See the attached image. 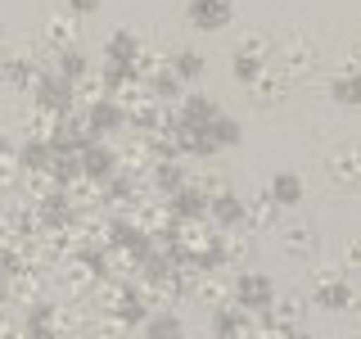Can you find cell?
<instances>
[{
    "instance_id": "obj_1",
    "label": "cell",
    "mask_w": 361,
    "mask_h": 339,
    "mask_svg": "<svg viewBox=\"0 0 361 339\" xmlns=\"http://www.w3.org/2000/svg\"><path fill=\"white\" fill-rule=\"evenodd\" d=\"M271 54H276V68L289 77V82H298V77H307L316 59H321V50H316L312 37H302V32H289L280 45H271Z\"/></svg>"
},
{
    "instance_id": "obj_2",
    "label": "cell",
    "mask_w": 361,
    "mask_h": 339,
    "mask_svg": "<svg viewBox=\"0 0 361 339\" xmlns=\"http://www.w3.org/2000/svg\"><path fill=\"white\" fill-rule=\"evenodd\" d=\"M244 90H248V100H253V105L271 109V105H280V100L289 95V77L280 73L276 64H262V68H257V73L244 82Z\"/></svg>"
},
{
    "instance_id": "obj_3",
    "label": "cell",
    "mask_w": 361,
    "mask_h": 339,
    "mask_svg": "<svg viewBox=\"0 0 361 339\" xmlns=\"http://www.w3.org/2000/svg\"><path fill=\"white\" fill-rule=\"evenodd\" d=\"M231 299L240 303L244 312H257L276 299V285H271V276H262V271H240L235 285H231Z\"/></svg>"
},
{
    "instance_id": "obj_4",
    "label": "cell",
    "mask_w": 361,
    "mask_h": 339,
    "mask_svg": "<svg viewBox=\"0 0 361 339\" xmlns=\"http://www.w3.org/2000/svg\"><path fill=\"white\" fill-rule=\"evenodd\" d=\"M312 303H316V308H325V312H353L357 308V290H353V280H348V276H330V280H316Z\"/></svg>"
},
{
    "instance_id": "obj_5",
    "label": "cell",
    "mask_w": 361,
    "mask_h": 339,
    "mask_svg": "<svg viewBox=\"0 0 361 339\" xmlns=\"http://www.w3.org/2000/svg\"><path fill=\"white\" fill-rule=\"evenodd\" d=\"M253 312H244L240 303H221L212 308V335L217 339H253Z\"/></svg>"
},
{
    "instance_id": "obj_6",
    "label": "cell",
    "mask_w": 361,
    "mask_h": 339,
    "mask_svg": "<svg viewBox=\"0 0 361 339\" xmlns=\"http://www.w3.org/2000/svg\"><path fill=\"white\" fill-rule=\"evenodd\" d=\"M95 303H99V312H127L131 303H135V285L127 276H99L95 280Z\"/></svg>"
},
{
    "instance_id": "obj_7",
    "label": "cell",
    "mask_w": 361,
    "mask_h": 339,
    "mask_svg": "<svg viewBox=\"0 0 361 339\" xmlns=\"http://www.w3.org/2000/svg\"><path fill=\"white\" fill-rule=\"evenodd\" d=\"M325 172L338 186H357L361 181V145H338L334 154H325Z\"/></svg>"
},
{
    "instance_id": "obj_8",
    "label": "cell",
    "mask_w": 361,
    "mask_h": 339,
    "mask_svg": "<svg viewBox=\"0 0 361 339\" xmlns=\"http://www.w3.org/2000/svg\"><path fill=\"white\" fill-rule=\"evenodd\" d=\"M185 18L203 32H217L231 23V0H185Z\"/></svg>"
},
{
    "instance_id": "obj_9",
    "label": "cell",
    "mask_w": 361,
    "mask_h": 339,
    "mask_svg": "<svg viewBox=\"0 0 361 339\" xmlns=\"http://www.w3.org/2000/svg\"><path fill=\"white\" fill-rule=\"evenodd\" d=\"M95 280H99V267L90 263L86 254H68V263H63V285L73 290V299L90 294V290H95Z\"/></svg>"
},
{
    "instance_id": "obj_10",
    "label": "cell",
    "mask_w": 361,
    "mask_h": 339,
    "mask_svg": "<svg viewBox=\"0 0 361 339\" xmlns=\"http://www.w3.org/2000/svg\"><path fill=\"white\" fill-rule=\"evenodd\" d=\"M140 50H145V37H140V32L118 28V32L109 37V45H104V59L118 64V68H131L135 59H140Z\"/></svg>"
},
{
    "instance_id": "obj_11",
    "label": "cell",
    "mask_w": 361,
    "mask_h": 339,
    "mask_svg": "<svg viewBox=\"0 0 361 339\" xmlns=\"http://www.w3.org/2000/svg\"><path fill=\"white\" fill-rule=\"evenodd\" d=\"M63 199L73 203V213H90V208H104V181H90V177H73L63 186Z\"/></svg>"
},
{
    "instance_id": "obj_12",
    "label": "cell",
    "mask_w": 361,
    "mask_h": 339,
    "mask_svg": "<svg viewBox=\"0 0 361 339\" xmlns=\"http://www.w3.org/2000/svg\"><path fill=\"white\" fill-rule=\"evenodd\" d=\"M280 244H285V254H293V258H307L316 249V226L307 218H289L280 226Z\"/></svg>"
},
{
    "instance_id": "obj_13",
    "label": "cell",
    "mask_w": 361,
    "mask_h": 339,
    "mask_svg": "<svg viewBox=\"0 0 361 339\" xmlns=\"http://www.w3.org/2000/svg\"><path fill=\"white\" fill-rule=\"evenodd\" d=\"M77 163H82V177H90V181H109V177H113V167H118V154H113L109 145L90 141L86 150L77 154Z\"/></svg>"
},
{
    "instance_id": "obj_14",
    "label": "cell",
    "mask_w": 361,
    "mask_h": 339,
    "mask_svg": "<svg viewBox=\"0 0 361 339\" xmlns=\"http://www.w3.org/2000/svg\"><path fill=\"white\" fill-rule=\"evenodd\" d=\"M82 118H86V131L95 136H104V131H118L122 122H127V113H122L118 105H113V100H99V105H90V109H82Z\"/></svg>"
},
{
    "instance_id": "obj_15",
    "label": "cell",
    "mask_w": 361,
    "mask_h": 339,
    "mask_svg": "<svg viewBox=\"0 0 361 339\" xmlns=\"http://www.w3.org/2000/svg\"><path fill=\"white\" fill-rule=\"evenodd\" d=\"M59 127H63V113H59V109L37 105V109L23 113V131L37 136V141H54V136H59Z\"/></svg>"
},
{
    "instance_id": "obj_16",
    "label": "cell",
    "mask_w": 361,
    "mask_h": 339,
    "mask_svg": "<svg viewBox=\"0 0 361 339\" xmlns=\"http://www.w3.org/2000/svg\"><path fill=\"white\" fill-rule=\"evenodd\" d=\"M41 32H45V41H50L54 50H73V45H77V18L68 14V9H59V14H45Z\"/></svg>"
},
{
    "instance_id": "obj_17",
    "label": "cell",
    "mask_w": 361,
    "mask_h": 339,
    "mask_svg": "<svg viewBox=\"0 0 361 339\" xmlns=\"http://www.w3.org/2000/svg\"><path fill=\"white\" fill-rule=\"evenodd\" d=\"M203 218H208L217 231H226V226H244V203L226 190V195H217V199H208V208H203Z\"/></svg>"
},
{
    "instance_id": "obj_18",
    "label": "cell",
    "mask_w": 361,
    "mask_h": 339,
    "mask_svg": "<svg viewBox=\"0 0 361 339\" xmlns=\"http://www.w3.org/2000/svg\"><path fill=\"white\" fill-rule=\"evenodd\" d=\"M5 294H9V299H18L23 308H32V303L41 299V271H32V267H18V271H9V280H5Z\"/></svg>"
},
{
    "instance_id": "obj_19",
    "label": "cell",
    "mask_w": 361,
    "mask_h": 339,
    "mask_svg": "<svg viewBox=\"0 0 361 339\" xmlns=\"http://www.w3.org/2000/svg\"><path fill=\"white\" fill-rule=\"evenodd\" d=\"M99 100H109V82H104V73H86L73 82V109H90V105H99Z\"/></svg>"
},
{
    "instance_id": "obj_20",
    "label": "cell",
    "mask_w": 361,
    "mask_h": 339,
    "mask_svg": "<svg viewBox=\"0 0 361 339\" xmlns=\"http://www.w3.org/2000/svg\"><path fill=\"white\" fill-rule=\"evenodd\" d=\"M167 208H172V218L176 222H185V218H203V208H208V199L199 195L195 186H180V190H172V195H167Z\"/></svg>"
},
{
    "instance_id": "obj_21",
    "label": "cell",
    "mask_w": 361,
    "mask_h": 339,
    "mask_svg": "<svg viewBox=\"0 0 361 339\" xmlns=\"http://www.w3.org/2000/svg\"><path fill=\"white\" fill-rule=\"evenodd\" d=\"M145 177H149L163 195H172V190H180L190 181L185 167H180V158H158V163H149V172H145Z\"/></svg>"
},
{
    "instance_id": "obj_22",
    "label": "cell",
    "mask_w": 361,
    "mask_h": 339,
    "mask_svg": "<svg viewBox=\"0 0 361 339\" xmlns=\"http://www.w3.org/2000/svg\"><path fill=\"white\" fill-rule=\"evenodd\" d=\"M267 195L276 199V208H293V203L302 199V177L298 172H276L267 186Z\"/></svg>"
},
{
    "instance_id": "obj_23",
    "label": "cell",
    "mask_w": 361,
    "mask_h": 339,
    "mask_svg": "<svg viewBox=\"0 0 361 339\" xmlns=\"http://www.w3.org/2000/svg\"><path fill=\"white\" fill-rule=\"evenodd\" d=\"M176 118H180V122H190V127H203V122L217 118V105H212L208 95H180Z\"/></svg>"
},
{
    "instance_id": "obj_24",
    "label": "cell",
    "mask_w": 361,
    "mask_h": 339,
    "mask_svg": "<svg viewBox=\"0 0 361 339\" xmlns=\"http://www.w3.org/2000/svg\"><path fill=\"white\" fill-rule=\"evenodd\" d=\"M203 136H208L212 150H226V145H240V122L226 118V113H217L212 122H203Z\"/></svg>"
},
{
    "instance_id": "obj_25",
    "label": "cell",
    "mask_w": 361,
    "mask_h": 339,
    "mask_svg": "<svg viewBox=\"0 0 361 339\" xmlns=\"http://www.w3.org/2000/svg\"><path fill=\"white\" fill-rule=\"evenodd\" d=\"M195 299L208 303V308H221V303H231V285H226L217 271H203L199 285H195Z\"/></svg>"
},
{
    "instance_id": "obj_26",
    "label": "cell",
    "mask_w": 361,
    "mask_h": 339,
    "mask_svg": "<svg viewBox=\"0 0 361 339\" xmlns=\"http://www.w3.org/2000/svg\"><path fill=\"white\" fill-rule=\"evenodd\" d=\"M145 339H185V326H180L167 308L149 312V316H145Z\"/></svg>"
},
{
    "instance_id": "obj_27",
    "label": "cell",
    "mask_w": 361,
    "mask_h": 339,
    "mask_svg": "<svg viewBox=\"0 0 361 339\" xmlns=\"http://www.w3.org/2000/svg\"><path fill=\"white\" fill-rule=\"evenodd\" d=\"M86 68H90V64H86V54L77 50V45H73V50H54V77H63L68 86H73L77 77L86 73Z\"/></svg>"
},
{
    "instance_id": "obj_28",
    "label": "cell",
    "mask_w": 361,
    "mask_h": 339,
    "mask_svg": "<svg viewBox=\"0 0 361 339\" xmlns=\"http://www.w3.org/2000/svg\"><path fill=\"white\" fill-rule=\"evenodd\" d=\"M244 226H248V231H267V226H276V199H271V195H257L244 208Z\"/></svg>"
},
{
    "instance_id": "obj_29",
    "label": "cell",
    "mask_w": 361,
    "mask_h": 339,
    "mask_svg": "<svg viewBox=\"0 0 361 339\" xmlns=\"http://www.w3.org/2000/svg\"><path fill=\"white\" fill-rule=\"evenodd\" d=\"M330 95H334V105L357 109V105H361V82H357L353 73H334V77H330Z\"/></svg>"
},
{
    "instance_id": "obj_30",
    "label": "cell",
    "mask_w": 361,
    "mask_h": 339,
    "mask_svg": "<svg viewBox=\"0 0 361 339\" xmlns=\"http://www.w3.org/2000/svg\"><path fill=\"white\" fill-rule=\"evenodd\" d=\"M14 154H18L23 172H32V167H50V141H37V136H27V141H23Z\"/></svg>"
},
{
    "instance_id": "obj_31",
    "label": "cell",
    "mask_w": 361,
    "mask_h": 339,
    "mask_svg": "<svg viewBox=\"0 0 361 339\" xmlns=\"http://www.w3.org/2000/svg\"><path fill=\"white\" fill-rule=\"evenodd\" d=\"M240 59H253V64H271V37L267 32H248V37L235 45Z\"/></svg>"
},
{
    "instance_id": "obj_32",
    "label": "cell",
    "mask_w": 361,
    "mask_h": 339,
    "mask_svg": "<svg viewBox=\"0 0 361 339\" xmlns=\"http://www.w3.org/2000/svg\"><path fill=\"white\" fill-rule=\"evenodd\" d=\"M167 64H172V73L180 82H190V77L203 73V54L199 50H176V54H167Z\"/></svg>"
},
{
    "instance_id": "obj_33",
    "label": "cell",
    "mask_w": 361,
    "mask_h": 339,
    "mask_svg": "<svg viewBox=\"0 0 361 339\" xmlns=\"http://www.w3.org/2000/svg\"><path fill=\"white\" fill-rule=\"evenodd\" d=\"M18 177H23V163H18V154H14V150H9V154H0V190H9Z\"/></svg>"
},
{
    "instance_id": "obj_34",
    "label": "cell",
    "mask_w": 361,
    "mask_h": 339,
    "mask_svg": "<svg viewBox=\"0 0 361 339\" xmlns=\"http://www.w3.org/2000/svg\"><path fill=\"white\" fill-rule=\"evenodd\" d=\"M289 331L285 326H271V321H257V331H253V339H285Z\"/></svg>"
},
{
    "instance_id": "obj_35",
    "label": "cell",
    "mask_w": 361,
    "mask_h": 339,
    "mask_svg": "<svg viewBox=\"0 0 361 339\" xmlns=\"http://www.w3.org/2000/svg\"><path fill=\"white\" fill-rule=\"evenodd\" d=\"M257 68H262V64H253V59H240V54H235V77H240V86H244L248 77L257 73Z\"/></svg>"
},
{
    "instance_id": "obj_36",
    "label": "cell",
    "mask_w": 361,
    "mask_h": 339,
    "mask_svg": "<svg viewBox=\"0 0 361 339\" xmlns=\"http://www.w3.org/2000/svg\"><path fill=\"white\" fill-rule=\"evenodd\" d=\"M95 9H99V0H68V14H95Z\"/></svg>"
},
{
    "instance_id": "obj_37",
    "label": "cell",
    "mask_w": 361,
    "mask_h": 339,
    "mask_svg": "<svg viewBox=\"0 0 361 339\" xmlns=\"http://www.w3.org/2000/svg\"><path fill=\"white\" fill-rule=\"evenodd\" d=\"M0 339H27V335H23V326H14V321L0 316Z\"/></svg>"
},
{
    "instance_id": "obj_38",
    "label": "cell",
    "mask_w": 361,
    "mask_h": 339,
    "mask_svg": "<svg viewBox=\"0 0 361 339\" xmlns=\"http://www.w3.org/2000/svg\"><path fill=\"white\" fill-rule=\"evenodd\" d=\"M357 263H361V244L348 240V249H343V267H357Z\"/></svg>"
},
{
    "instance_id": "obj_39",
    "label": "cell",
    "mask_w": 361,
    "mask_h": 339,
    "mask_svg": "<svg viewBox=\"0 0 361 339\" xmlns=\"http://www.w3.org/2000/svg\"><path fill=\"white\" fill-rule=\"evenodd\" d=\"M285 339H312V335H307V331H302V326H298V331H289Z\"/></svg>"
},
{
    "instance_id": "obj_40",
    "label": "cell",
    "mask_w": 361,
    "mask_h": 339,
    "mask_svg": "<svg viewBox=\"0 0 361 339\" xmlns=\"http://www.w3.org/2000/svg\"><path fill=\"white\" fill-rule=\"evenodd\" d=\"M9 150H14V145H9V141H5V136H0V154H9Z\"/></svg>"
}]
</instances>
